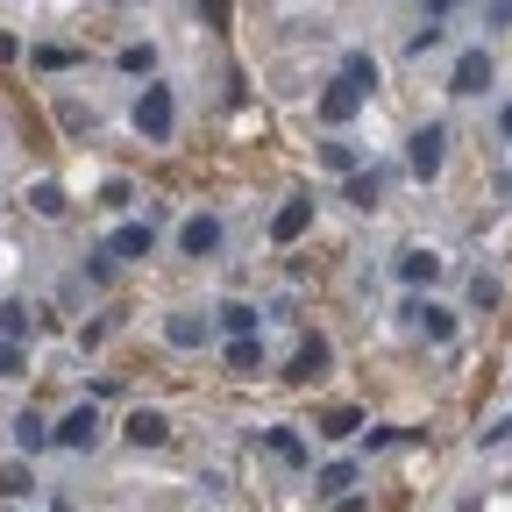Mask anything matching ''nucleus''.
Instances as JSON below:
<instances>
[{
    "mask_svg": "<svg viewBox=\"0 0 512 512\" xmlns=\"http://www.w3.org/2000/svg\"><path fill=\"white\" fill-rule=\"evenodd\" d=\"M171 128H178V93L150 79V86L136 93V136H143V143H164Z\"/></svg>",
    "mask_w": 512,
    "mask_h": 512,
    "instance_id": "f257e3e1",
    "label": "nucleus"
},
{
    "mask_svg": "<svg viewBox=\"0 0 512 512\" xmlns=\"http://www.w3.org/2000/svg\"><path fill=\"white\" fill-rule=\"evenodd\" d=\"M441 157H448V128H441V121H427V128H413V136H406V171H413L420 185L441 171Z\"/></svg>",
    "mask_w": 512,
    "mask_h": 512,
    "instance_id": "f03ea898",
    "label": "nucleus"
},
{
    "mask_svg": "<svg viewBox=\"0 0 512 512\" xmlns=\"http://www.w3.org/2000/svg\"><path fill=\"white\" fill-rule=\"evenodd\" d=\"M178 249L185 256H221V214H185L178 221Z\"/></svg>",
    "mask_w": 512,
    "mask_h": 512,
    "instance_id": "7ed1b4c3",
    "label": "nucleus"
},
{
    "mask_svg": "<svg viewBox=\"0 0 512 512\" xmlns=\"http://www.w3.org/2000/svg\"><path fill=\"white\" fill-rule=\"evenodd\" d=\"M57 448H100V406H93V399L57 420Z\"/></svg>",
    "mask_w": 512,
    "mask_h": 512,
    "instance_id": "20e7f679",
    "label": "nucleus"
},
{
    "mask_svg": "<svg viewBox=\"0 0 512 512\" xmlns=\"http://www.w3.org/2000/svg\"><path fill=\"white\" fill-rule=\"evenodd\" d=\"M328 356H335L328 342H320V335H306V342L292 349V363H285V384H313L320 370H328Z\"/></svg>",
    "mask_w": 512,
    "mask_h": 512,
    "instance_id": "39448f33",
    "label": "nucleus"
},
{
    "mask_svg": "<svg viewBox=\"0 0 512 512\" xmlns=\"http://www.w3.org/2000/svg\"><path fill=\"white\" fill-rule=\"evenodd\" d=\"M121 434L136 441V448H164V441H171V420H164L157 406H136V413L121 420Z\"/></svg>",
    "mask_w": 512,
    "mask_h": 512,
    "instance_id": "423d86ee",
    "label": "nucleus"
},
{
    "mask_svg": "<svg viewBox=\"0 0 512 512\" xmlns=\"http://www.w3.org/2000/svg\"><path fill=\"white\" fill-rule=\"evenodd\" d=\"M306 228H313V200H306V192H299V200H285V207L271 214V242H278V249H285V242H299Z\"/></svg>",
    "mask_w": 512,
    "mask_h": 512,
    "instance_id": "0eeeda50",
    "label": "nucleus"
},
{
    "mask_svg": "<svg viewBox=\"0 0 512 512\" xmlns=\"http://www.w3.org/2000/svg\"><path fill=\"white\" fill-rule=\"evenodd\" d=\"M207 335H214V328H207V313H192V306L164 320V342H171V349H207Z\"/></svg>",
    "mask_w": 512,
    "mask_h": 512,
    "instance_id": "6e6552de",
    "label": "nucleus"
},
{
    "mask_svg": "<svg viewBox=\"0 0 512 512\" xmlns=\"http://www.w3.org/2000/svg\"><path fill=\"white\" fill-rule=\"evenodd\" d=\"M150 249H157V235H150L143 221H128V228H114V235H107V256H121V264H143Z\"/></svg>",
    "mask_w": 512,
    "mask_h": 512,
    "instance_id": "1a4fd4ad",
    "label": "nucleus"
},
{
    "mask_svg": "<svg viewBox=\"0 0 512 512\" xmlns=\"http://www.w3.org/2000/svg\"><path fill=\"white\" fill-rule=\"evenodd\" d=\"M406 320H413V328H420L427 342H448V335H456V313L434 306V299H413V306H406Z\"/></svg>",
    "mask_w": 512,
    "mask_h": 512,
    "instance_id": "9d476101",
    "label": "nucleus"
},
{
    "mask_svg": "<svg viewBox=\"0 0 512 512\" xmlns=\"http://www.w3.org/2000/svg\"><path fill=\"white\" fill-rule=\"evenodd\" d=\"M484 86H491V57L484 50H463L456 72H448V93H484Z\"/></svg>",
    "mask_w": 512,
    "mask_h": 512,
    "instance_id": "9b49d317",
    "label": "nucleus"
},
{
    "mask_svg": "<svg viewBox=\"0 0 512 512\" xmlns=\"http://www.w3.org/2000/svg\"><path fill=\"white\" fill-rule=\"evenodd\" d=\"M356 107H363V93H356L349 79H335L328 93H320V121H328V128H342V121H356Z\"/></svg>",
    "mask_w": 512,
    "mask_h": 512,
    "instance_id": "f8f14e48",
    "label": "nucleus"
},
{
    "mask_svg": "<svg viewBox=\"0 0 512 512\" xmlns=\"http://www.w3.org/2000/svg\"><path fill=\"white\" fill-rule=\"evenodd\" d=\"M8 434H15V448H22V456H36L43 441H57V427H50L43 413H15V420H8Z\"/></svg>",
    "mask_w": 512,
    "mask_h": 512,
    "instance_id": "ddd939ff",
    "label": "nucleus"
},
{
    "mask_svg": "<svg viewBox=\"0 0 512 512\" xmlns=\"http://www.w3.org/2000/svg\"><path fill=\"white\" fill-rule=\"evenodd\" d=\"M221 328H228V342H256V335H264V320H256L249 299H228L221 306Z\"/></svg>",
    "mask_w": 512,
    "mask_h": 512,
    "instance_id": "4468645a",
    "label": "nucleus"
},
{
    "mask_svg": "<svg viewBox=\"0 0 512 512\" xmlns=\"http://www.w3.org/2000/svg\"><path fill=\"white\" fill-rule=\"evenodd\" d=\"M342 200H349V207H363V214H370V207H377V200H384V171H377V164H370V171H356V178H342Z\"/></svg>",
    "mask_w": 512,
    "mask_h": 512,
    "instance_id": "2eb2a0df",
    "label": "nucleus"
},
{
    "mask_svg": "<svg viewBox=\"0 0 512 512\" xmlns=\"http://www.w3.org/2000/svg\"><path fill=\"white\" fill-rule=\"evenodd\" d=\"M335 79H349V86H356V93L370 100V93H377V57H370V50H349V57H342V72H335Z\"/></svg>",
    "mask_w": 512,
    "mask_h": 512,
    "instance_id": "dca6fc26",
    "label": "nucleus"
},
{
    "mask_svg": "<svg viewBox=\"0 0 512 512\" xmlns=\"http://www.w3.org/2000/svg\"><path fill=\"white\" fill-rule=\"evenodd\" d=\"M399 278H406V285H434V278H441V256H434V249H406V256H399Z\"/></svg>",
    "mask_w": 512,
    "mask_h": 512,
    "instance_id": "f3484780",
    "label": "nucleus"
},
{
    "mask_svg": "<svg viewBox=\"0 0 512 512\" xmlns=\"http://www.w3.org/2000/svg\"><path fill=\"white\" fill-rule=\"evenodd\" d=\"M264 370V335L256 342H228V377H256Z\"/></svg>",
    "mask_w": 512,
    "mask_h": 512,
    "instance_id": "a211bd4d",
    "label": "nucleus"
},
{
    "mask_svg": "<svg viewBox=\"0 0 512 512\" xmlns=\"http://www.w3.org/2000/svg\"><path fill=\"white\" fill-rule=\"evenodd\" d=\"M349 484H356V463H328V470H313V491H320V498H349Z\"/></svg>",
    "mask_w": 512,
    "mask_h": 512,
    "instance_id": "6ab92c4d",
    "label": "nucleus"
},
{
    "mask_svg": "<svg viewBox=\"0 0 512 512\" xmlns=\"http://www.w3.org/2000/svg\"><path fill=\"white\" fill-rule=\"evenodd\" d=\"M22 335H36V313L22 299H8V306H0V342H22Z\"/></svg>",
    "mask_w": 512,
    "mask_h": 512,
    "instance_id": "aec40b11",
    "label": "nucleus"
},
{
    "mask_svg": "<svg viewBox=\"0 0 512 512\" xmlns=\"http://www.w3.org/2000/svg\"><path fill=\"white\" fill-rule=\"evenodd\" d=\"M114 64H121L128 79H150V72H157V43H128V50H121Z\"/></svg>",
    "mask_w": 512,
    "mask_h": 512,
    "instance_id": "412c9836",
    "label": "nucleus"
},
{
    "mask_svg": "<svg viewBox=\"0 0 512 512\" xmlns=\"http://www.w3.org/2000/svg\"><path fill=\"white\" fill-rule=\"evenodd\" d=\"M356 427H370V420H363L356 406H335V413H320V434H328V441H349Z\"/></svg>",
    "mask_w": 512,
    "mask_h": 512,
    "instance_id": "4be33fe9",
    "label": "nucleus"
},
{
    "mask_svg": "<svg viewBox=\"0 0 512 512\" xmlns=\"http://www.w3.org/2000/svg\"><path fill=\"white\" fill-rule=\"evenodd\" d=\"M29 207H36L43 221H57V214L72 207V200H64V185H50V178H43V185H29Z\"/></svg>",
    "mask_w": 512,
    "mask_h": 512,
    "instance_id": "5701e85b",
    "label": "nucleus"
},
{
    "mask_svg": "<svg viewBox=\"0 0 512 512\" xmlns=\"http://www.w3.org/2000/svg\"><path fill=\"white\" fill-rule=\"evenodd\" d=\"M36 491V477H29V463H8V470H0V498H8V505H22Z\"/></svg>",
    "mask_w": 512,
    "mask_h": 512,
    "instance_id": "b1692460",
    "label": "nucleus"
},
{
    "mask_svg": "<svg viewBox=\"0 0 512 512\" xmlns=\"http://www.w3.org/2000/svg\"><path fill=\"white\" fill-rule=\"evenodd\" d=\"M264 441H271V448H278V456H285V463H292V470H306V441H299V434H292V427H271V434H264Z\"/></svg>",
    "mask_w": 512,
    "mask_h": 512,
    "instance_id": "393cba45",
    "label": "nucleus"
},
{
    "mask_svg": "<svg viewBox=\"0 0 512 512\" xmlns=\"http://www.w3.org/2000/svg\"><path fill=\"white\" fill-rule=\"evenodd\" d=\"M320 164H328V171H342V178H356V171H363L349 143H320Z\"/></svg>",
    "mask_w": 512,
    "mask_h": 512,
    "instance_id": "a878e982",
    "label": "nucleus"
},
{
    "mask_svg": "<svg viewBox=\"0 0 512 512\" xmlns=\"http://www.w3.org/2000/svg\"><path fill=\"white\" fill-rule=\"evenodd\" d=\"M498 299H505V285H498L491 271H477V278H470V306L484 313V306H498Z\"/></svg>",
    "mask_w": 512,
    "mask_h": 512,
    "instance_id": "bb28decb",
    "label": "nucleus"
},
{
    "mask_svg": "<svg viewBox=\"0 0 512 512\" xmlns=\"http://www.w3.org/2000/svg\"><path fill=\"white\" fill-rule=\"evenodd\" d=\"M29 64H43V72H72L79 50H29Z\"/></svg>",
    "mask_w": 512,
    "mask_h": 512,
    "instance_id": "cd10ccee",
    "label": "nucleus"
},
{
    "mask_svg": "<svg viewBox=\"0 0 512 512\" xmlns=\"http://www.w3.org/2000/svg\"><path fill=\"white\" fill-rule=\"evenodd\" d=\"M29 370V349L22 342H0V377H22Z\"/></svg>",
    "mask_w": 512,
    "mask_h": 512,
    "instance_id": "c85d7f7f",
    "label": "nucleus"
},
{
    "mask_svg": "<svg viewBox=\"0 0 512 512\" xmlns=\"http://www.w3.org/2000/svg\"><path fill=\"white\" fill-rule=\"evenodd\" d=\"M86 278H100V285L114 278V256H107V249H93V256H86Z\"/></svg>",
    "mask_w": 512,
    "mask_h": 512,
    "instance_id": "c756f323",
    "label": "nucleus"
},
{
    "mask_svg": "<svg viewBox=\"0 0 512 512\" xmlns=\"http://www.w3.org/2000/svg\"><path fill=\"white\" fill-rule=\"evenodd\" d=\"M484 29H512V0H491V8H484Z\"/></svg>",
    "mask_w": 512,
    "mask_h": 512,
    "instance_id": "7c9ffc66",
    "label": "nucleus"
},
{
    "mask_svg": "<svg viewBox=\"0 0 512 512\" xmlns=\"http://www.w3.org/2000/svg\"><path fill=\"white\" fill-rule=\"evenodd\" d=\"M434 43H441V29H434V22H427V29H413V43H406V50H413V57H427V50H434Z\"/></svg>",
    "mask_w": 512,
    "mask_h": 512,
    "instance_id": "2f4dec72",
    "label": "nucleus"
},
{
    "mask_svg": "<svg viewBox=\"0 0 512 512\" xmlns=\"http://www.w3.org/2000/svg\"><path fill=\"white\" fill-rule=\"evenodd\" d=\"M200 8H207V22H214V29H228V22H235V8H228V0H200Z\"/></svg>",
    "mask_w": 512,
    "mask_h": 512,
    "instance_id": "473e14b6",
    "label": "nucleus"
},
{
    "mask_svg": "<svg viewBox=\"0 0 512 512\" xmlns=\"http://www.w3.org/2000/svg\"><path fill=\"white\" fill-rule=\"evenodd\" d=\"M477 441H484V448H498V441H512V420H491V427H484Z\"/></svg>",
    "mask_w": 512,
    "mask_h": 512,
    "instance_id": "72a5a7b5",
    "label": "nucleus"
},
{
    "mask_svg": "<svg viewBox=\"0 0 512 512\" xmlns=\"http://www.w3.org/2000/svg\"><path fill=\"white\" fill-rule=\"evenodd\" d=\"M448 8H456V0H427V15H434V22H441V15H448Z\"/></svg>",
    "mask_w": 512,
    "mask_h": 512,
    "instance_id": "f704fd0d",
    "label": "nucleus"
},
{
    "mask_svg": "<svg viewBox=\"0 0 512 512\" xmlns=\"http://www.w3.org/2000/svg\"><path fill=\"white\" fill-rule=\"evenodd\" d=\"M498 136H505V143H512V107H505V114H498Z\"/></svg>",
    "mask_w": 512,
    "mask_h": 512,
    "instance_id": "c9c22d12",
    "label": "nucleus"
},
{
    "mask_svg": "<svg viewBox=\"0 0 512 512\" xmlns=\"http://www.w3.org/2000/svg\"><path fill=\"white\" fill-rule=\"evenodd\" d=\"M0 512H22V505H0Z\"/></svg>",
    "mask_w": 512,
    "mask_h": 512,
    "instance_id": "e433bc0d",
    "label": "nucleus"
}]
</instances>
